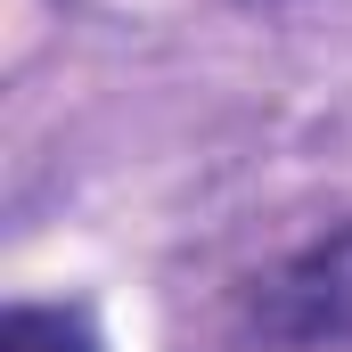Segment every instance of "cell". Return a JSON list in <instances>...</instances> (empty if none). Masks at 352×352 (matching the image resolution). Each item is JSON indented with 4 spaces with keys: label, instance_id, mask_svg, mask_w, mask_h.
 <instances>
[{
    "label": "cell",
    "instance_id": "6da1fadb",
    "mask_svg": "<svg viewBox=\"0 0 352 352\" xmlns=\"http://www.w3.org/2000/svg\"><path fill=\"white\" fill-rule=\"evenodd\" d=\"M221 336L238 352H344L352 344V221L246 270L230 287Z\"/></svg>",
    "mask_w": 352,
    "mask_h": 352
},
{
    "label": "cell",
    "instance_id": "7a4b0ae2",
    "mask_svg": "<svg viewBox=\"0 0 352 352\" xmlns=\"http://www.w3.org/2000/svg\"><path fill=\"white\" fill-rule=\"evenodd\" d=\"M0 352H107L82 303H8Z\"/></svg>",
    "mask_w": 352,
    "mask_h": 352
}]
</instances>
